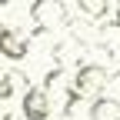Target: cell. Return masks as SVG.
I'll use <instances>...</instances> for the list:
<instances>
[{
    "label": "cell",
    "mask_w": 120,
    "mask_h": 120,
    "mask_svg": "<svg viewBox=\"0 0 120 120\" xmlns=\"http://www.w3.org/2000/svg\"><path fill=\"white\" fill-rule=\"evenodd\" d=\"M77 10L83 13V17H90V20H103L110 13V4H107V0H80Z\"/></svg>",
    "instance_id": "8992f818"
},
{
    "label": "cell",
    "mask_w": 120,
    "mask_h": 120,
    "mask_svg": "<svg viewBox=\"0 0 120 120\" xmlns=\"http://www.w3.org/2000/svg\"><path fill=\"white\" fill-rule=\"evenodd\" d=\"M107 70L100 64H80L73 70V80L67 83V94L77 97V100H100L103 97V87H107Z\"/></svg>",
    "instance_id": "6da1fadb"
},
{
    "label": "cell",
    "mask_w": 120,
    "mask_h": 120,
    "mask_svg": "<svg viewBox=\"0 0 120 120\" xmlns=\"http://www.w3.org/2000/svg\"><path fill=\"white\" fill-rule=\"evenodd\" d=\"M4 120H20V117H17V113H7V117H4Z\"/></svg>",
    "instance_id": "30bf717a"
},
{
    "label": "cell",
    "mask_w": 120,
    "mask_h": 120,
    "mask_svg": "<svg viewBox=\"0 0 120 120\" xmlns=\"http://www.w3.org/2000/svg\"><path fill=\"white\" fill-rule=\"evenodd\" d=\"M50 94L43 87H27L23 97H20V117L23 120H50Z\"/></svg>",
    "instance_id": "3957f363"
},
{
    "label": "cell",
    "mask_w": 120,
    "mask_h": 120,
    "mask_svg": "<svg viewBox=\"0 0 120 120\" xmlns=\"http://www.w3.org/2000/svg\"><path fill=\"white\" fill-rule=\"evenodd\" d=\"M0 57H7L10 64L30 57V40L17 27H10V23H0Z\"/></svg>",
    "instance_id": "277c9868"
},
{
    "label": "cell",
    "mask_w": 120,
    "mask_h": 120,
    "mask_svg": "<svg viewBox=\"0 0 120 120\" xmlns=\"http://www.w3.org/2000/svg\"><path fill=\"white\" fill-rule=\"evenodd\" d=\"M117 110H120L117 103H110L107 97H100V100L90 103V120H120V113H117Z\"/></svg>",
    "instance_id": "5b68a950"
},
{
    "label": "cell",
    "mask_w": 120,
    "mask_h": 120,
    "mask_svg": "<svg viewBox=\"0 0 120 120\" xmlns=\"http://www.w3.org/2000/svg\"><path fill=\"white\" fill-rule=\"evenodd\" d=\"M23 80L20 73H0V100H10L13 97V83Z\"/></svg>",
    "instance_id": "52a82bcc"
},
{
    "label": "cell",
    "mask_w": 120,
    "mask_h": 120,
    "mask_svg": "<svg viewBox=\"0 0 120 120\" xmlns=\"http://www.w3.org/2000/svg\"><path fill=\"white\" fill-rule=\"evenodd\" d=\"M113 17H117V23H120V0H117V7H113Z\"/></svg>",
    "instance_id": "9c48e42d"
},
{
    "label": "cell",
    "mask_w": 120,
    "mask_h": 120,
    "mask_svg": "<svg viewBox=\"0 0 120 120\" xmlns=\"http://www.w3.org/2000/svg\"><path fill=\"white\" fill-rule=\"evenodd\" d=\"M103 97H107L110 103H117V107H120V70L107 80V87H103Z\"/></svg>",
    "instance_id": "ba28073f"
},
{
    "label": "cell",
    "mask_w": 120,
    "mask_h": 120,
    "mask_svg": "<svg viewBox=\"0 0 120 120\" xmlns=\"http://www.w3.org/2000/svg\"><path fill=\"white\" fill-rule=\"evenodd\" d=\"M30 20L37 23L40 34L64 30L67 27V7L60 0H37V4H30Z\"/></svg>",
    "instance_id": "7a4b0ae2"
}]
</instances>
